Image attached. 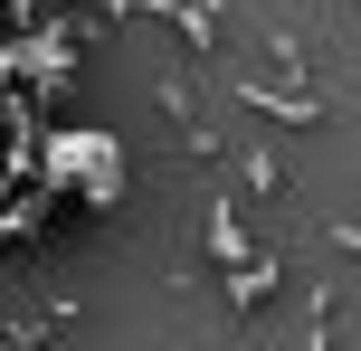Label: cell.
<instances>
[{
	"label": "cell",
	"mask_w": 361,
	"mask_h": 351,
	"mask_svg": "<svg viewBox=\"0 0 361 351\" xmlns=\"http://www.w3.org/2000/svg\"><path fill=\"white\" fill-rule=\"evenodd\" d=\"M314 257L352 266V257H361V228H352V219H314Z\"/></svg>",
	"instance_id": "obj_3"
},
{
	"label": "cell",
	"mask_w": 361,
	"mask_h": 351,
	"mask_svg": "<svg viewBox=\"0 0 361 351\" xmlns=\"http://www.w3.org/2000/svg\"><path fill=\"white\" fill-rule=\"evenodd\" d=\"M228 95L247 114H267V124H295V133H314L333 114V95H314V86H267V76H228Z\"/></svg>",
	"instance_id": "obj_1"
},
{
	"label": "cell",
	"mask_w": 361,
	"mask_h": 351,
	"mask_svg": "<svg viewBox=\"0 0 361 351\" xmlns=\"http://www.w3.org/2000/svg\"><path fill=\"white\" fill-rule=\"evenodd\" d=\"M209 171H228V190H247V200H295V171L276 143H247V152H219Z\"/></svg>",
	"instance_id": "obj_2"
}]
</instances>
